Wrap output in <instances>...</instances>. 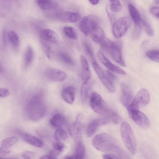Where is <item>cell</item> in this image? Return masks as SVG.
Instances as JSON below:
<instances>
[{
  "label": "cell",
  "instance_id": "6da1fadb",
  "mask_svg": "<svg viewBox=\"0 0 159 159\" xmlns=\"http://www.w3.org/2000/svg\"><path fill=\"white\" fill-rule=\"evenodd\" d=\"M93 146L97 150L103 152L115 154L119 158H129L128 155L117 144L110 135L103 133L95 136L92 140Z\"/></svg>",
  "mask_w": 159,
  "mask_h": 159
},
{
  "label": "cell",
  "instance_id": "7a4b0ae2",
  "mask_svg": "<svg viewBox=\"0 0 159 159\" xmlns=\"http://www.w3.org/2000/svg\"><path fill=\"white\" fill-rule=\"evenodd\" d=\"M90 104L97 113L103 116L110 122L118 124L121 120L119 115L109 107L101 96L96 92L92 93L90 97Z\"/></svg>",
  "mask_w": 159,
  "mask_h": 159
},
{
  "label": "cell",
  "instance_id": "3957f363",
  "mask_svg": "<svg viewBox=\"0 0 159 159\" xmlns=\"http://www.w3.org/2000/svg\"><path fill=\"white\" fill-rule=\"evenodd\" d=\"M28 118L33 120H38L43 117L46 112V107L41 95L37 94L29 101L26 108Z\"/></svg>",
  "mask_w": 159,
  "mask_h": 159
},
{
  "label": "cell",
  "instance_id": "277c9868",
  "mask_svg": "<svg viewBox=\"0 0 159 159\" xmlns=\"http://www.w3.org/2000/svg\"><path fill=\"white\" fill-rule=\"evenodd\" d=\"M119 41L114 42L106 38L100 45L102 49L109 53L116 62L124 66L125 64L122 53V43Z\"/></svg>",
  "mask_w": 159,
  "mask_h": 159
},
{
  "label": "cell",
  "instance_id": "5b68a950",
  "mask_svg": "<svg viewBox=\"0 0 159 159\" xmlns=\"http://www.w3.org/2000/svg\"><path fill=\"white\" fill-rule=\"evenodd\" d=\"M120 132L122 139L126 147L132 155H134L136 150V141L129 124L125 121L123 122L120 126Z\"/></svg>",
  "mask_w": 159,
  "mask_h": 159
},
{
  "label": "cell",
  "instance_id": "8992f818",
  "mask_svg": "<svg viewBox=\"0 0 159 159\" xmlns=\"http://www.w3.org/2000/svg\"><path fill=\"white\" fill-rule=\"evenodd\" d=\"M100 22L99 18L93 15H89L83 17L79 23L80 30L87 36L98 26Z\"/></svg>",
  "mask_w": 159,
  "mask_h": 159
},
{
  "label": "cell",
  "instance_id": "52a82bcc",
  "mask_svg": "<svg viewBox=\"0 0 159 159\" xmlns=\"http://www.w3.org/2000/svg\"><path fill=\"white\" fill-rule=\"evenodd\" d=\"M131 24V20L128 17H121L113 23L112 32L114 36L117 38L123 37L126 33Z\"/></svg>",
  "mask_w": 159,
  "mask_h": 159
},
{
  "label": "cell",
  "instance_id": "ba28073f",
  "mask_svg": "<svg viewBox=\"0 0 159 159\" xmlns=\"http://www.w3.org/2000/svg\"><path fill=\"white\" fill-rule=\"evenodd\" d=\"M150 98L148 91L145 89H142L138 92L127 108V110L130 109H139L140 107L147 105L150 101Z\"/></svg>",
  "mask_w": 159,
  "mask_h": 159
},
{
  "label": "cell",
  "instance_id": "9c48e42d",
  "mask_svg": "<svg viewBox=\"0 0 159 159\" xmlns=\"http://www.w3.org/2000/svg\"><path fill=\"white\" fill-rule=\"evenodd\" d=\"M129 114L131 119L138 125L143 128H147L150 125V122L147 116L139 109H128Z\"/></svg>",
  "mask_w": 159,
  "mask_h": 159
},
{
  "label": "cell",
  "instance_id": "30bf717a",
  "mask_svg": "<svg viewBox=\"0 0 159 159\" xmlns=\"http://www.w3.org/2000/svg\"><path fill=\"white\" fill-rule=\"evenodd\" d=\"M92 64L95 72L104 85L110 92H114L115 88L113 83L108 79L96 61L93 62Z\"/></svg>",
  "mask_w": 159,
  "mask_h": 159
},
{
  "label": "cell",
  "instance_id": "8fae6325",
  "mask_svg": "<svg viewBox=\"0 0 159 159\" xmlns=\"http://www.w3.org/2000/svg\"><path fill=\"white\" fill-rule=\"evenodd\" d=\"M77 118L75 121L69 126V132L74 141L78 143L81 138L84 126L83 124Z\"/></svg>",
  "mask_w": 159,
  "mask_h": 159
},
{
  "label": "cell",
  "instance_id": "7c38bea8",
  "mask_svg": "<svg viewBox=\"0 0 159 159\" xmlns=\"http://www.w3.org/2000/svg\"><path fill=\"white\" fill-rule=\"evenodd\" d=\"M45 74L48 79L55 82L63 81L67 78V75L65 72L56 68L48 69L45 71Z\"/></svg>",
  "mask_w": 159,
  "mask_h": 159
},
{
  "label": "cell",
  "instance_id": "4fadbf2b",
  "mask_svg": "<svg viewBox=\"0 0 159 159\" xmlns=\"http://www.w3.org/2000/svg\"><path fill=\"white\" fill-rule=\"evenodd\" d=\"M39 36L41 40L49 43L58 44L60 42V38L58 34L51 29L43 30L40 32Z\"/></svg>",
  "mask_w": 159,
  "mask_h": 159
},
{
  "label": "cell",
  "instance_id": "5bb4252c",
  "mask_svg": "<svg viewBox=\"0 0 159 159\" xmlns=\"http://www.w3.org/2000/svg\"><path fill=\"white\" fill-rule=\"evenodd\" d=\"M121 100L123 104L127 108L133 99V92L127 84L122 83L121 85Z\"/></svg>",
  "mask_w": 159,
  "mask_h": 159
},
{
  "label": "cell",
  "instance_id": "9a60e30c",
  "mask_svg": "<svg viewBox=\"0 0 159 159\" xmlns=\"http://www.w3.org/2000/svg\"><path fill=\"white\" fill-rule=\"evenodd\" d=\"M55 17L57 20L62 22L74 23L79 20L81 16L77 13L64 11L57 13L55 15Z\"/></svg>",
  "mask_w": 159,
  "mask_h": 159
},
{
  "label": "cell",
  "instance_id": "2e32d148",
  "mask_svg": "<svg viewBox=\"0 0 159 159\" xmlns=\"http://www.w3.org/2000/svg\"><path fill=\"white\" fill-rule=\"evenodd\" d=\"M110 122L105 118H98L92 120L88 125L86 130L88 137H90L95 133L99 127Z\"/></svg>",
  "mask_w": 159,
  "mask_h": 159
},
{
  "label": "cell",
  "instance_id": "e0dca14e",
  "mask_svg": "<svg viewBox=\"0 0 159 159\" xmlns=\"http://www.w3.org/2000/svg\"><path fill=\"white\" fill-rule=\"evenodd\" d=\"M99 59L102 64L111 71L121 75H125V72L119 67L110 61L100 51L98 54Z\"/></svg>",
  "mask_w": 159,
  "mask_h": 159
},
{
  "label": "cell",
  "instance_id": "ac0fdd59",
  "mask_svg": "<svg viewBox=\"0 0 159 159\" xmlns=\"http://www.w3.org/2000/svg\"><path fill=\"white\" fill-rule=\"evenodd\" d=\"M18 141V138L13 136L7 138L2 142L0 148V153L2 156H6L10 152L12 147Z\"/></svg>",
  "mask_w": 159,
  "mask_h": 159
},
{
  "label": "cell",
  "instance_id": "d6986e66",
  "mask_svg": "<svg viewBox=\"0 0 159 159\" xmlns=\"http://www.w3.org/2000/svg\"><path fill=\"white\" fill-rule=\"evenodd\" d=\"M18 132L22 138L28 144L38 148L43 147V142L39 138L20 130H18Z\"/></svg>",
  "mask_w": 159,
  "mask_h": 159
},
{
  "label": "cell",
  "instance_id": "ffe728a7",
  "mask_svg": "<svg viewBox=\"0 0 159 159\" xmlns=\"http://www.w3.org/2000/svg\"><path fill=\"white\" fill-rule=\"evenodd\" d=\"M75 96V89L73 86H68L64 89L62 92L63 100L68 103H72Z\"/></svg>",
  "mask_w": 159,
  "mask_h": 159
},
{
  "label": "cell",
  "instance_id": "44dd1931",
  "mask_svg": "<svg viewBox=\"0 0 159 159\" xmlns=\"http://www.w3.org/2000/svg\"><path fill=\"white\" fill-rule=\"evenodd\" d=\"M75 153L72 155H68L65 157L66 159H83L85 156V150L83 143L79 141Z\"/></svg>",
  "mask_w": 159,
  "mask_h": 159
},
{
  "label": "cell",
  "instance_id": "7402d4cb",
  "mask_svg": "<svg viewBox=\"0 0 159 159\" xmlns=\"http://www.w3.org/2000/svg\"><path fill=\"white\" fill-rule=\"evenodd\" d=\"M93 40L96 43L100 44L106 38L103 30L99 26L91 33Z\"/></svg>",
  "mask_w": 159,
  "mask_h": 159
},
{
  "label": "cell",
  "instance_id": "603a6c76",
  "mask_svg": "<svg viewBox=\"0 0 159 159\" xmlns=\"http://www.w3.org/2000/svg\"><path fill=\"white\" fill-rule=\"evenodd\" d=\"M92 84L89 80L87 82H84L81 85L80 88L81 96L83 101H86L88 98L91 89Z\"/></svg>",
  "mask_w": 159,
  "mask_h": 159
},
{
  "label": "cell",
  "instance_id": "cb8c5ba5",
  "mask_svg": "<svg viewBox=\"0 0 159 159\" xmlns=\"http://www.w3.org/2000/svg\"><path fill=\"white\" fill-rule=\"evenodd\" d=\"M8 39L12 47L15 49H18L20 45L19 36L15 31L11 30L7 32Z\"/></svg>",
  "mask_w": 159,
  "mask_h": 159
},
{
  "label": "cell",
  "instance_id": "d4e9b609",
  "mask_svg": "<svg viewBox=\"0 0 159 159\" xmlns=\"http://www.w3.org/2000/svg\"><path fill=\"white\" fill-rule=\"evenodd\" d=\"M66 119L64 117L60 114L54 115L50 119V125L55 128L62 126L65 123Z\"/></svg>",
  "mask_w": 159,
  "mask_h": 159
},
{
  "label": "cell",
  "instance_id": "484cf974",
  "mask_svg": "<svg viewBox=\"0 0 159 159\" xmlns=\"http://www.w3.org/2000/svg\"><path fill=\"white\" fill-rule=\"evenodd\" d=\"M34 57V52L32 48L28 46L25 50L24 58V64L25 68L28 67L32 63Z\"/></svg>",
  "mask_w": 159,
  "mask_h": 159
},
{
  "label": "cell",
  "instance_id": "4316f807",
  "mask_svg": "<svg viewBox=\"0 0 159 159\" xmlns=\"http://www.w3.org/2000/svg\"><path fill=\"white\" fill-rule=\"evenodd\" d=\"M128 8L130 15L135 24L141 23V18L136 7L133 5L129 4Z\"/></svg>",
  "mask_w": 159,
  "mask_h": 159
},
{
  "label": "cell",
  "instance_id": "83f0119b",
  "mask_svg": "<svg viewBox=\"0 0 159 159\" xmlns=\"http://www.w3.org/2000/svg\"><path fill=\"white\" fill-rule=\"evenodd\" d=\"M83 48L85 53L91 62L93 63L96 61L93 51L90 44L87 41L84 42Z\"/></svg>",
  "mask_w": 159,
  "mask_h": 159
},
{
  "label": "cell",
  "instance_id": "f1b7e54d",
  "mask_svg": "<svg viewBox=\"0 0 159 159\" xmlns=\"http://www.w3.org/2000/svg\"><path fill=\"white\" fill-rule=\"evenodd\" d=\"M35 1L38 7L44 10L50 9L54 5L51 0H35Z\"/></svg>",
  "mask_w": 159,
  "mask_h": 159
},
{
  "label": "cell",
  "instance_id": "f546056e",
  "mask_svg": "<svg viewBox=\"0 0 159 159\" xmlns=\"http://www.w3.org/2000/svg\"><path fill=\"white\" fill-rule=\"evenodd\" d=\"M65 34L69 38L73 40H76L78 38V35L75 30L72 27L66 26L63 28Z\"/></svg>",
  "mask_w": 159,
  "mask_h": 159
},
{
  "label": "cell",
  "instance_id": "4dcf8cb0",
  "mask_svg": "<svg viewBox=\"0 0 159 159\" xmlns=\"http://www.w3.org/2000/svg\"><path fill=\"white\" fill-rule=\"evenodd\" d=\"M59 56L61 61L65 64L70 65H73L74 64L72 58L65 52H60L59 53Z\"/></svg>",
  "mask_w": 159,
  "mask_h": 159
},
{
  "label": "cell",
  "instance_id": "1f68e13d",
  "mask_svg": "<svg viewBox=\"0 0 159 159\" xmlns=\"http://www.w3.org/2000/svg\"><path fill=\"white\" fill-rule=\"evenodd\" d=\"M55 135L57 140L61 142L66 140L68 138L65 130L61 128H58L56 130Z\"/></svg>",
  "mask_w": 159,
  "mask_h": 159
},
{
  "label": "cell",
  "instance_id": "d6a6232c",
  "mask_svg": "<svg viewBox=\"0 0 159 159\" xmlns=\"http://www.w3.org/2000/svg\"><path fill=\"white\" fill-rule=\"evenodd\" d=\"M42 47L43 51L49 59L52 58L53 55V51L50 43L41 40Z\"/></svg>",
  "mask_w": 159,
  "mask_h": 159
},
{
  "label": "cell",
  "instance_id": "836d02e7",
  "mask_svg": "<svg viewBox=\"0 0 159 159\" xmlns=\"http://www.w3.org/2000/svg\"><path fill=\"white\" fill-rule=\"evenodd\" d=\"M159 54L158 50H152L147 51L146 53V55L151 60L158 62Z\"/></svg>",
  "mask_w": 159,
  "mask_h": 159
},
{
  "label": "cell",
  "instance_id": "e575fe53",
  "mask_svg": "<svg viewBox=\"0 0 159 159\" xmlns=\"http://www.w3.org/2000/svg\"><path fill=\"white\" fill-rule=\"evenodd\" d=\"M111 4L110 7L112 11L114 12H118L122 9L119 0H110Z\"/></svg>",
  "mask_w": 159,
  "mask_h": 159
},
{
  "label": "cell",
  "instance_id": "d590c367",
  "mask_svg": "<svg viewBox=\"0 0 159 159\" xmlns=\"http://www.w3.org/2000/svg\"><path fill=\"white\" fill-rule=\"evenodd\" d=\"M141 23L148 35L150 36H153V30L148 22L145 19L141 18Z\"/></svg>",
  "mask_w": 159,
  "mask_h": 159
},
{
  "label": "cell",
  "instance_id": "8d00e7d4",
  "mask_svg": "<svg viewBox=\"0 0 159 159\" xmlns=\"http://www.w3.org/2000/svg\"><path fill=\"white\" fill-rule=\"evenodd\" d=\"M141 32L142 27L141 23L135 24L132 33L133 39H138L141 36Z\"/></svg>",
  "mask_w": 159,
  "mask_h": 159
},
{
  "label": "cell",
  "instance_id": "74e56055",
  "mask_svg": "<svg viewBox=\"0 0 159 159\" xmlns=\"http://www.w3.org/2000/svg\"><path fill=\"white\" fill-rule=\"evenodd\" d=\"M53 149L61 153L63 151L65 147V145L61 142L57 140L53 142L52 144Z\"/></svg>",
  "mask_w": 159,
  "mask_h": 159
},
{
  "label": "cell",
  "instance_id": "f35d334b",
  "mask_svg": "<svg viewBox=\"0 0 159 159\" xmlns=\"http://www.w3.org/2000/svg\"><path fill=\"white\" fill-rule=\"evenodd\" d=\"M106 11L109 19L111 22L113 24L116 19V16L113 13L114 12L111 10L109 5H107L106 7Z\"/></svg>",
  "mask_w": 159,
  "mask_h": 159
},
{
  "label": "cell",
  "instance_id": "ab89813d",
  "mask_svg": "<svg viewBox=\"0 0 159 159\" xmlns=\"http://www.w3.org/2000/svg\"><path fill=\"white\" fill-rule=\"evenodd\" d=\"M22 156L24 159H34L37 157V154L34 152L30 151H26L23 152Z\"/></svg>",
  "mask_w": 159,
  "mask_h": 159
},
{
  "label": "cell",
  "instance_id": "60d3db41",
  "mask_svg": "<svg viewBox=\"0 0 159 159\" xmlns=\"http://www.w3.org/2000/svg\"><path fill=\"white\" fill-rule=\"evenodd\" d=\"M154 6H152L150 8V11L151 14L153 15L156 17L159 18V9L158 6H155L156 5L154 4Z\"/></svg>",
  "mask_w": 159,
  "mask_h": 159
},
{
  "label": "cell",
  "instance_id": "b9f144b4",
  "mask_svg": "<svg viewBox=\"0 0 159 159\" xmlns=\"http://www.w3.org/2000/svg\"><path fill=\"white\" fill-rule=\"evenodd\" d=\"M105 74L108 79L113 83L117 79V77L116 75L109 70H107Z\"/></svg>",
  "mask_w": 159,
  "mask_h": 159
},
{
  "label": "cell",
  "instance_id": "7bdbcfd3",
  "mask_svg": "<svg viewBox=\"0 0 159 159\" xmlns=\"http://www.w3.org/2000/svg\"><path fill=\"white\" fill-rule=\"evenodd\" d=\"M10 92L9 90L6 88H0V98H5L8 96Z\"/></svg>",
  "mask_w": 159,
  "mask_h": 159
},
{
  "label": "cell",
  "instance_id": "ee69618b",
  "mask_svg": "<svg viewBox=\"0 0 159 159\" xmlns=\"http://www.w3.org/2000/svg\"><path fill=\"white\" fill-rule=\"evenodd\" d=\"M104 159H119V158L115 155L112 154H106L103 156Z\"/></svg>",
  "mask_w": 159,
  "mask_h": 159
},
{
  "label": "cell",
  "instance_id": "f6af8a7d",
  "mask_svg": "<svg viewBox=\"0 0 159 159\" xmlns=\"http://www.w3.org/2000/svg\"><path fill=\"white\" fill-rule=\"evenodd\" d=\"M2 38L4 44L5 46H6L7 44V41L8 40L7 31H5L3 32Z\"/></svg>",
  "mask_w": 159,
  "mask_h": 159
},
{
  "label": "cell",
  "instance_id": "bcb514c9",
  "mask_svg": "<svg viewBox=\"0 0 159 159\" xmlns=\"http://www.w3.org/2000/svg\"><path fill=\"white\" fill-rule=\"evenodd\" d=\"M41 159H52L51 156L49 155H45L42 156L39 158Z\"/></svg>",
  "mask_w": 159,
  "mask_h": 159
},
{
  "label": "cell",
  "instance_id": "7dc6e473",
  "mask_svg": "<svg viewBox=\"0 0 159 159\" xmlns=\"http://www.w3.org/2000/svg\"><path fill=\"white\" fill-rule=\"evenodd\" d=\"M89 1L92 4L96 5L98 3L99 0H89Z\"/></svg>",
  "mask_w": 159,
  "mask_h": 159
},
{
  "label": "cell",
  "instance_id": "c3c4849f",
  "mask_svg": "<svg viewBox=\"0 0 159 159\" xmlns=\"http://www.w3.org/2000/svg\"><path fill=\"white\" fill-rule=\"evenodd\" d=\"M4 71V69L3 67L0 65V73H2Z\"/></svg>",
  "mask_w": 159,
  "mask_h": 159
}]
</instances>
